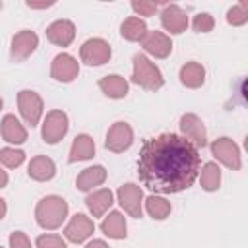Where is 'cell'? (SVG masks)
<instances>
[{
	"mask_svg": "<svg viewBox=\"0 0 248 248\" xmlns=\"http://www.w3.org/2000/svg\"><path fill=\"white\" fill-rule=\"evenodd\" d=\"M8 242H10V248H31V240L23 231H14Z\"/></svg>",
	"mask_w": 248,
	"mask_h": 248,
	"instance_id": "obj_33",
	"label": "cell"
},
{
	"mask_svg": "<svg viewBox=\"0 0 248 248\" xmlns=\"http://www.w3.org/2000/svg\"><path fill=\"white\" fill-rule=\"evenodd\" d=\"M227 21L234 27L238 25H244L248 21V2H240L236 6H232L229 12H227Z\"/></svg>",
	"mask_w": 248,
	"mask_h": 248,
	"instance_id": "obj_29",
	"label": "cell"
},
{
	"mask_svg": "<svg viewBox=\"0 0 248 248\" xmlns=\"http://www.w3.org/2000/svg\"><path fill=\"white\" fill-rule=\"evenodd\" d=\"M8 180H10V178H8V172L0 167V188H6V186H8Z\"/></svg>",
	"mask_w": 248,
	"mask_h": 248,
	"instance_id": "obj_35",
	"label": "cell"
},
{
	"mask_svg": "<svg viewBox=\"0 0 248 248\" xmlns=\"http://www.w3.org/2000/svg\"><path fill=\"white\" fill-rule=\"evenodd\" d=\"M112 203H114V196H112V192L108 188L93 190L85 198V205H87V209L91 211L93 217H103L110 209Z\"/></svg>",
	"mask_w": 248,
	"mask_h": 248,
	"instance_id": "obj_19",
	"label": "cell"
},
{
	"mask_svg": "<svg viewBox=\"0 0 248 248\" xmlns=\"http://www.w3.org/2000/svg\"><path fill=\"white\" fill-rule=\"evenodd\" d=\"M95 155V141L89 134H79L76 136V140L72 141L70 147V155L68 161L70 163H78V161H87Z\"/></svg>",
	"mask_w": 248,
	"mask_h": 248,
	"instance_id": "obj_21",
	"label": "cell"
},
{
	"mask_svg": "<svg viewBox=\"0 0 248 248\" xmlns=\"http://www.w3.org/2000/svg\"><path fill=\"white\" fill-rule=\"evenodd\" d=\"M0 134L4 138V141L19 145L27 140V130L23 128V124L16 118V114H6L0 122Z\"/></svg>",
	"mask_w": 248,
	"mask_h": 248,
	"instance_id": "obj_18",
	"label": "cell"
},
{
	"mask_svg": "<svg viewBox=\"0 0 248 248\" xmlns=\"http://www.w3.org/2000/svg\"><path fill=\"white\" fill-rule=\"evenodd\" d=\"M178 78H180V83H182L184 87L198 89V87H202L203 81H205V68H203L200 62H196V60L186 62V64L180 68Z\"/></svg>",
	"mask_w": 248,
	"mask_h": 248,
	"instance_id": "obj_22",
	"label": "cell"
},
{
	"mask_svg": "<svg viewBox=\"0 0 248 248\" xmlns=\"http://www.w3.org/2000/svg\"><path fill=\"white\" fill-rule=\"evenodd\" d=\"M93 231H95L93 219H89V217L83 215V213H76V215L68 221V225H66V229H64V236H66L70 242H74V244H81V242H85V240L93 234Z\"/></svg>",
	"mask_w": 248,
	"mask_h": 248,
	"instance_id": "obj_13",
	"label": "cell"
},
{
	"mask_svg": "<svg viewBox=\"0 0 248 248\" xmlns=\"http://www.w3.org/2000/svg\"><path fill=\"white\" fill-rule=\"evenodd\" d=\"M134 143V130L128 122H114L108 132H107V140H105V147L112 153H122L126 149H130V145Z\"/></svg>",
	"mask_w": 248,
	"mask_h": 248,
	"instance_id": "obj_10",
	"label": "cell"
},
{
	"mask_svg": "<svg viewBox=\"0 0 248 248\" xmlns=\"http://www.w3.org/2000/svg\"><path fill=\"white\" fill-rule=\"evenodd\" d=\"M27 6L29 8H48V6H52V2H48V4H33V2H27Z\"/></svg>",
	"mask_w": 248,
	"mask_h": 248,
	"instance_id": "obj_37",
	"label": "cell"
},
{
	"mask_svg": "<svg viewBox=\"0 0 248 248\" xmlns=\"http://www.w3.org/2000/svg\"><path fill=\"white\" fill-rule=\"evenodd\" d=\"M200 182H202V188L205 192H215L219 190L221 186V169L217 163L209 161L202 167V174H200Z\"/></svg>",
	"mask_w": 248,
	"mask_h": 248,
	"instance_id": "obj_26",
	"label": "cell"
},
{
	"mask_svg": "<svg viewBox=\"0 0 248 248\" xmlns=\"http://www.w3.org/2000/svg\"><path fill=\"white\" fill-rule=\"evenodd\" d=\"M141 46L147 54L155 56V58H167L172 52V41L169 35L161 33V31H147L145 39L141 41Z\"/></svg>",
	"mask_w": 248,
	"mask_h": 248,
	"instance_id": "obj_15",
	"label": "cell"
},
{
	"mask_svg": "<svg viewBox=\"0 0 248 248\" xmlns=\"http://www.w3.org/2000/svg\"><path fill=\"white\" fill-rule=\"evenodd\" d=\"M79 74V62L68 54V52H60L54 56L52 64H50V76L52 79L56 81H62V83H70L78 78Z\"/></svg>",
	"mask_w": 248,
	"mask_h": 248,
	"instance_id": "obj_12",
	"label": "cell"
},
{
	"mask_svg": "<svg viewBox=\"0 0 248 248\" xmlns=\"http://www.w3.org/2000/svg\"><path fill=\"white\" fill-rule=\"evenodd\" d=\"M213 25H215V19H213V16L207 14V12H200V14H196L194 19H192V27H194V31H198V33H209V31L213 29Z\"/></svg>",
	"mask_w": 248,
	"mask_h": 248,
	"instance_id": "obj_30",
	"label": "cell"
},
{
	"mask_svg": "<svg viewBox=\"0 0 248 248\" xmlns=\"http://www.w3.org/2000/svg\"><path fill=\"white\" fill-rule=\"evenodd\" d=\"M126 217L120 213V211H110L108 217H105L101 221V231L105 236L108 238H114V240H122L126 238Z\"/></svg>",
	"mask_w": 248,
	"mask_h": 248,
	"instance_id": "obj_23",
	"label": "cell"
},
{
	"mask_svg": "<svg viewBox=\"0 0 248 248\" xmlns=\"http://www.w3.org/2000/svg\"><path fill=\"white\" fill-rule=\"evenodd\" d=\"M161 25L170 35H180L188 27V16L186 12L176 4H167L161 10Z\"/></svg>",
	"mask_w": 248,
	"mask_h": 248,
	"instance_id": "obj_14",
	"label": "cell"
},
{
	"mask_svg": "<svg viewBox=\"0 0 248 248\" xmlns=\"http://www.w3.org/2000/svg\"><path fill=\"white\" fill-rule=\"evenodd\" d=\"M178 126H180L182 138H186L198 149L207 145V132H205V126H203V122H202V118L198 114H194V112L182 114Z\"/></svg>",
	"mask_w": 248,
	"mask_h": 248,
	"instance_id": "obj_11",
	"label": "cell"
},
{
	"mask_svg": "<svg viewBox=\"0 0 248 248\" xmlns=\"http://www.w3.org/2000/svg\"><path fill=\"white\" fill-rule=\"evenodd\" d=\"M27 174L29 178L37 180V182H46L50 178H54L56 174V165L50 157L46 155H37L29 161V167H27Z\"/></svg>",
	"mask_w": 248,
	"mask_h": 248,
	"instance_id": "obj_17",
	"label": "cell"
},
{
	"mask_svg": "<svg viewBox=\"0 0 248 248\" xmlns=\"http://www.w3.org/2000/svg\"><path fill=\"white\" fill-rule=\"evenodd\" d=\"M25 161V153L16 147H2L0 149V163L8 169H16Z\"/></svg>",
	"mask_w": 248,
	"mask_h": 248,
	"instance_id": "obj_28",
	"label": "cell"
},
{
	"mask_svg": "<svg viewBox=\"0 0 248 248\" xmlns=\"http://www.w3.org/2000/svg\"><path fill=\"white\" fill-rule=\"evenodd\" d=\"M0 248H2V246H0Z\"/></svg>",
	"mask_w": 248,
	"mask_h": 248,
	"instance_id": "obj_39",
	"label": "cell"
},
{
	"mask_svg": "<svg viewBox=\"0 0 248 248\" xmlns=\"http://www.w3.org/2000/svg\"><path fill=\"white\" fill-rule=\"evenodd\" d=\"M120 35L126 39V41H132V43H141L147 35V23L136 16L132 17H126L120 25Z\"/></svg>",
	"mask_w": 248,
	"mask_h": 248,
	"instance_id": "obj_25",
	"label": "cell"
},
{
	"mask_svg": "<svg viewBox=\"0 0 248 248\" xmlns=\"http://www.w3.org/2000/svg\"><path fill=\"white\" fill-rule=\"evenodd\" d=\"M132 81L147 91H159L163 85H165V79H163V74L161 70L141 52L134 54L132 58Z\"/></svg>",
	"mask_w": 248,
	"mask_h": 248,
	"instance_id": "obj_3",
	"label": "cell"
},
{
	"mask_svg": "<svg viewBox=\"0 0 248 248\" xmlns=\"http://www.w3.org/2000/svg\"><path fill=\"white\" fill-rule=\"evenodd\" d=\"M202 167L200 149L186 138L163 132L143 141L138 159V176L155 194H178L188 190Z\"/></svg>",
	"mask_w": 248,
	"mask_h": 248,
	"instance_id": "obj_1",
	"label": "cell"
},
{
	"mask_svg": "<svg viewBox=\"0 0 248 248\" xmlns=\"http://www.w3.org/2000/svg\"><path fill=\"white\" fill-rule=\"evenodd\" d=\"M99 89L110 99H124L128 95V81L118 74H108L99 79Z\"/></svg>",
	"mask_w": 248,
	"mask_h": 248,
	"instance_id": "obj_24",
	"label": "cell"
},
{
	"mask_svg": "<svg viewBox=\"0 0 248 248\" xmlns=\"http://www.w3.org/2000/svg\"><path fill=\"white\" fill-rule=\"evenodd\" d=\"M79 56H81V62H85L87 66H103L110 60L112 50H110V45L105 39L93 37V39H87L81 45Z\"/></svg>",
	"mask_w": 248,
	"mask_h": 248,
	"instance_id": "obj_7",
	"label": "cell"
},
{
	"mask_svg": "<svg viewBox=\"0 0 248 248\" xmlns=\"http://www.w3.org/2000/svg\"><path fill=\"white\" fill-rule=\"evenodd\" d=\"M211 149V155L223 163L225 167L232 169V170H238L242 167V159H240V147L231 140V138H217L211 141L209 145Z\"/></svg>",
	"mask_w": 248,
	"mask_h": 248,
	"instance_id": "obj_6",
	"label": "cell"
},
{
	"mask_svg": "<svg viewBox=\"0 0 248 248\" xmlns=\"http://www.w3.org/2000/svg\"><path fill=\"white\" fill-rule=\"evenodd\" d=\"M68 217V202L60 196H45L35 207V219L39 227L46 231L58 229Z\"/></svg>",
	"mask_w": 248,
	"mask_h": 248,
	"instance_id": "obj_2",
	"label": "cell"
},
{
	"mask_svg": "<svg viewBox=\"0 0 248 248\" xmlns=\"http://www.w3.org/2000/svg\"><path fill=\"white\" fill-rule=\"evenodd\" d=\"M105 180H107V169L101 167V165H93V167L83 169V170L78 174V178H76V188L81 190V192H89V190H93L95 186H101Z\"/></svg>",
	"mask_w": 248,
	"mask_h": 248,
	"instance_id": "obj_20",
	"label": "cell"
},
{
	"mask_svg": "<svg viewBox=\"0 0 248 248\" xmlns=\"http://www.w3.org/2000/svg\"><path fill=\"white\" fill-rule=\"evenodd\" d=\"M145 211L149 213V217L157 219V221H163L170 215L172 207H170V202H167L165 198L157 196V194H151L145 198Z\"/></svg>",
	"mask_w": 248,
	"mask_h": 248,
	"instance_id": "obj_27",
	"label": "cell"
},
{
	"mask_svg": "<svg viewBox=\"0 0 248 248\" xmlns=\"http://www.w3.org/2000/svg\"><path fill=\"white\" fill-rule=\"evenodd\" d=\"M116 198H118L120 207L130 217H136V219L141 217V213H143V190L138 184H134V182L122 184L116 192Z\"/></svg>",
	"mask_w": 248,
	"mask_h": 248,
	"instance_id": "obj_8",
	"label": "cell"
},
{
	"mask_svg": "<svg viewBox=\"0 0 248 248\" xmlns=\"http://www.w3.org/2000/svg\"><path fill=\"white\" fill-rule=\"evenodd\" d=\"M68 114L64 110H50L46 116H45V122H43V130H41V136H43V141L48 143V145H54L58 143L66 134H68Z\"/></svg>",
	"mask_w": 248,
	"mask_h": 248,
	"instance_id": "obj_5",
	"label": "cell"
},
{
	"mask_svg": "<svg viewBox=\"0 0 248 248\" xmlns=\"http://www.w3.org/2000/svg\"><path fill=\"white\" fill-rule=\"evenodd\" d=\"M76 37V25L70 19H56L46 27V39L58 46H70Z\"/></svg>",
	"mask_w": 248,
	"mask_h": 248,
	"instance_id": "obj_16",
	"label": "cell"
},
{
	"mask_svg": "<svg viewBox=\"0 0 248 248\" xmlns=\"http://www.w3.org/2000/svg\"><path fill=\"white\" fill-rule=\"evenodd\" d=\"M2 105H4V101H2V97H0V110H2Z\"/></svg>",
	"mask_w": 248,
	"mask_h": 248,
	"instance_id": "obj_38",
	"label": "cell"
},
{
	"mask_svg": "<svg viewBox=\"0 0 248 248\" xmlns=\"http://www.w3.org/2000/svg\"><path fill=\"white\" fill-rule=\"evenodd\" d=\"M157 8H159V4L151 2V0H134L132 2V10L138 16H153L157 12Z\"/></svg>",
	"mask_w": 248,
	"mask_h": 248,
	"instance_id": "obj_32",
	"label": "cell"
},
{
	"mask_svg": "<svg viewBox=\"0 0 248 248\" xmlns=\"http://www.w3.org/2000/svg\"><path fill=\"white\" fill-rule=\"evenodd\" d=\"M35 246L37 248H68L66 240L60 234H41L37 236Z\"/></svg>",
	"mask_w": 248,
	"mask_h": 248,
	"instance_id": "obj_31",
	"label": "cell"
},
{
	"mask_svg": "<svg viewBox=\"0 0 248 248\" xmlns=\"http://www.w3.org/2000/svg\"><path fill=\"white\" fill-rule=\"evenodd\" d=\"M6 213H8V205H6V200H4V198H0V221L6 217Z\"/></svg>",
	"mask_w": 248,
	"mask_h": 248,
	"instance_id": "obj_36",
	"label": "cell"
},
{
	"mask_svg": "<svg viewBox=\"0 0 248 248\" xmlns=\"http://www.w3.org/2000/svg\"><path fill=\"white\" fill-rule=\"evenodd\" d=\"M39 46V37L35 31L31 29H21L19 33H16L12 37L10 43V58L14 62H21L25 58H29Z\"/></svg>",
	"mask_w": 248,
	"mask_h": 248,
	"instance_id": "obj_9",
	"label": "cell"
},
{
	"mask_svg": "<svg viewBox=\"0 0 248 248\" xmlns=\"http://www.w3.org/2000/svg\"><path fill=\"white\" fill-rule=\"evenodd\" d=\"M17 107H19V114L23 116V120L33 128L39 124L41 116H43V99L37 91L31 89H21L17 93Z\"/></svg>",
	"mask_w": 248,
	"mask_h": 248,
	"instance_id": "obj_4",
	"label": "cell"
},
{
	"mask_svg": "<svg viewBox=\"0 0 248 248\" xmlns=\"http://www.w3.org/2000/svg\"><path fill=\"white\" fill-rule=\"evenodd\" d=\"M85 248H110V246L105 240H101V238H93L91 242L85 244Z\"/></svg>",
	"mask_w": 248,
	"mask_h": 248,
	"instance_id": "obj_34",
	"label": "cell"
}]
</instances>
